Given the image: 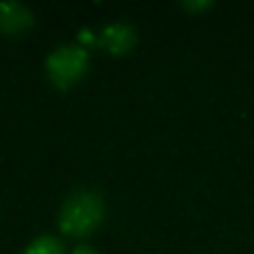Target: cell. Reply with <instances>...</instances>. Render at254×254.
Wrapping results in <instances>:
<instances>
[{
    "label": "cell",
    "instance_id": "cell-1",
    "mask_svg": "<svg viewBox=\"0 0 254 254\" xmlns=\"http://www.w3.org/2000/svg\"><path fill=\"white\" fill-rule=\"evenodd\" d=\"M103 216V200L93 189H75L71 190L58 214L60 228L67 234H85L89 232Z\"/></svg>",
    "mask_w": 254,
    "mask_h": 254
},
{
    "label": "cell",
    "instance_id": "cell-2",
    "mask_svg": "<svg viewBox=\"0 0 254 254\" xmlns=\"http://www.w3.org/2000/svg\"><path fill=\"white\" fill-rule=\"evenodd\" d=\"M87 65V50L81 44L65 42L58 44L48 56H46V69L54 83L67 85L73 79H77Z\"/></svg>",
    "mask_w": 254,
    "mask_h": 254
},
{
    "label": "cell",
    "instance_id": "cell-3",
    "mask_svg": "<svg viewBox=\"0 0 254 254\" xmlns=\"http://www.w3.org/2000/svg\"><path fill=\"white\" fill-rule=\"evenodd\" d=\"M135 38H137V34H135L133 24H129L125 20H111L99 30L97 42L105 50H109L113 54H121V52H127L135 44Z\"/></svg>",
    "mask_w": 254,
    "mask_h": 254
},
{
    "label": "cell",
    "instance_id": "cell-4",
    "mask_svg": "<svg viewBox=\"0 0 254 254\" xmlns=\"http://www.w3.org/2000/svg\"><path fill=\"white\" fill-rule=\"evenodd\" d=\"M34 22L32 10L18 0H0V30L16 34Z\"/></svg>",
    "mask_w": 254,
    "mask_h": 254
},
{
    "label": "cell",
    "instance_id": "cell-5",
    "mask_svg": "<svg viewBox=\"0 0 254 254\" xmlns=\"http://www.w3.org/2000/svg\"><path fill=\"white\" fill-rule=\"evenodd\" d=\"M24 254H64V246L52 234H38L28 242Z\"/></svg>",
    "mask_w": 254,
    "mask_h": 254
},
{
    "label": "cell",
    "instance_id": "cell-6",
    "mask_svg": "<svg viewBox=\"0 0 254 254\" xmlns=\"http://www.w3.org/2000/svg\"><path fill=\"white\" fill-rule=\"evenodd\" d=\"M71 254H97V250L91 248L89 244H75L73 250H71Z\"/></svg>",
    "mask_w": 254,
    "mask_h": 254
},
{
    "label": "cell",
    "instance_id": "cell-7",
    "mask_svg": "<svg viewBox=\"0 0 254 254\" xmlns=\"http://www.w3.org/2000/svg\"><path fill=\"white\" fill-rule=\"evenodd\" d=\"M187 8H202V6H206L208 2H183Z\"/></svg>",
    "mask_w": 254,
    "mask_h": 254
}]
</instances>
